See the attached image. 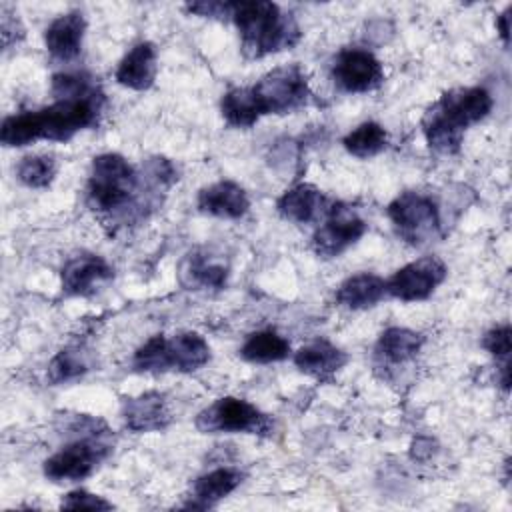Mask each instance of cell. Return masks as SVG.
Returning a JSON list of instances; mask_svg holds the SVG:
<instances>
[{"instance_id": "5", "label": "cell", "mask_w": 512, "mask_h": 512, "mask_svg": "<svg viewBox=\"0 0 512 512\" xmlns=\"http://www.w3.org/2000/svg\"><path fill=\"white\" fill-rule=\"evenodd\" d=\"M250 90L262 116L290 114L306 106L312 96L308 78L298 64H286L266 72Z\"/></svg>"}, {"instance_id": "20", "label": "cell", "mask_w": 512, "mask_h": 512, "mask_svg": "<svg viewBox=\"0 0 512 512\" xmlns=\"http://www.w3.org/2000/svg\"><path fill=\"white\" fill-rule=\"evenodd\" d=\"M244 474L238 468L222 466L214 468L202 476L196 478L192 486V496L186 508H198L206 510L216 506L220 500H224L228 494H232L242 484Z\"/></svg>"}, {"instance_id": "27", "label": "cell", "mask_w": 512, "mask_h": 512, "mask_svg": "<svg viewBox=\"0 0 512 512\" xmlns=\"http://www.w3.org/2000/svg\"><path fill=\"white\" fill-rule=\"evenodd\" d=\"M16 176L28 188H48L56 178V160L48 154L24 156L16 168Z\"/></svg>"}, {"instance_id": "2", "label": "cell", "mask_w": 512, "mask_h": 512, "mask_svg": "<svg viewBox=\"0 0 512 512\" xmlns=\"http://www.w3.org/2000/svg\"><path fill=\"white\" fill-rule=\"evenodd\" d=\"M492 96L482 86L452 88L444 92L422 116V132L428 146L438 154H458L470 126L484 120L492 110Z\"/></svg>"}, {"instance_id": "14", "label": "cell", "mask_w": 512, "mask_h": 512, "mask_svg": "<svg viewBox=\"0 0 512 512\" xmlns=\"http://www.w3.org/2000/svg\"><path fill=\"white\" fill-rule=\"evenodd\" d=\"M84 32H86V20L82 12L72 10L56 16L44 32V44L48 54L62 62L74 60L82 50Z\"/></svg>"}, {"instance_id": "6", "label": "cell", "mask_w": 512, "mask_h": 512, "mask_svg": "<svg viewBox=\"0 0 512 512\" xmlns=\"http://www.w3.org/2000/svg\"><path fill=\"white\" fill-rule=\"evenodd\" d=\"M194 426L202 434H268L272 420L244 398L222 396L198 412Z\"/></svg>"}, {"instance_id": "13", "label": "cell", "mask_w": 512, "mask_h": 512, "mask_svg": "<svg viewBox=\"0 0 512 512\" xmlns=\"http://www.w3.org/2000/svg\"><path fill=\"white\" fill-rule=\"evenodd\" d=\"M122 420L132 432H160L170 424L172 414L164 394L142 392L124 400Z\"/></svg>"}, {"instance_id": "24", "label": "cell", "mask_w": 512, "mask_h": 512, "mask_svg": "<svg viewBox=\"0 0 512 512\" xmlns=\"http://www.w3.org/2000/svg\"><path fill=\"white\" fill-rule=\"evenodd\" d=\"M240 356L252 364L280 362L290 356V342L276 330H258L246 338Z\"/></svg>"}, {"instance_id": "32", "label": "cell", "mask_w": 512, "mask_h": 512, "mask_svg": "<svg viewBox=\"0 0 512 512\" xmlns=\"http://www.w3.org/2000/svg\"><path fill=\"white\" fill-rule=\"evenodd\" d=\"M186 10L204 18H230V2H192L186 6Z\"/></svg>"}, {"instance_id": "8", "label": "cell", "mask_w": 512, "mask_h": 512, "mask_svg": "<svg viewBox=\"0 0 512 512\" xmlns=\"http://www.w3.org/2000/svg\"><path fill=\"white\" fill-rule=\"evenodd\" d=\"M110 454L102 434L78 438L44 460V476L52 482H78L88 478Z\"/></svg>"}, {"instance_id": "18", "label": "cell", "mask_w": 512, "mask_h": 512, "mask_svg": "<svg viewBox=\"0 0 512 512\" xmlns=\"http://www.w3.org/2000/svg\"><path fill=\"white\" fill-rule=\"evenodd\" d=\"M346 362V352L324 338H318L294 352L296 368L316 380H330L346 366Z\"/></svg>"}, {"instance_id": "12", "label": "cell", "mask_w": 512, "mask_h": 512, "mask_svg": "<svg viewBox=\"0 0 512 512\" xmlns=\"http://www.w3.org/2000/svg\"><path fill=\"white\" fill-rule=\"evenodd\" d=\"M114 276L112 266L98 254L82 252L72 256L60 274L62 290L68 296H92Z\"/></svg>"}, {"instance_id": "4", "label": "cell", "mask_w": 512, "mask_h": 512, "mask_svg": "<svg viewBox=\"0 0 512 512\" xmlns=\"http://www.w3.org/2000/svg\"><path fill=\"white\" fill-rule=\"evenodd\" d=\"M140 192V174L124 156L106 152L92 160L86 182V204L92 212L126 218L130 210V214L142 216Z\"/></svg>"}, {"instance_id": "33", "label": "cell", "mask_w": 512, "mask_h": 512, "mask_svg": "<svg viewBox=\"0 0 512 512\" xmlns=\"http://www.w3.org/2000/svg\"><path fill=\"white\" fill-rule=\"evenodd\" d=\"M496 30H498V36L502 38L504 46H508V40H510V6L496 18Z\"/></svg>"}, {"instance_id": "22", "label": "cell", "mask_w": 512, "mask_h": 512, "mask_svg": "<svg viewBox=\"0 0 512 512\" xmlns=\"http://www.w3.org/2000/svg\"><path fill=\"white\" fill-rule=\"evenodd\" d=\"M180 278L190 290H220L228 280V266L210 252H192L180 264Z\"/></svg>"}, {"instance_id": "30", "label": "cell", "mask_w": 512, "mask_h": 512, "mask_svg": "<svg viewBox=\"0 0 512 512\" xmlns=\"http://www.w3.org/2000/svg\"><path fill=\"white\" fill-rule=\"evenodd\" d=\"M60 508H66V510H110L114 506H112V502L104 500L102 496L78 488V490L68 492L62 498Z\"/></svg>"}, {"instance_id": "28", "label": "cell", "mask_w": 512, "mask_h": 512, "mask_svg": "<svg viewBox=\"0 0 512 512\" xmlns=\"http://www.w3.org/2000/svg\"><path fill=\"white\" fill-rule=\"evenodd\" d=\"M88 370L86 354L80 348L60 350L48 364V380L54 384L80 378Z\"/></svg>"}, {"instance_id": "11", "label": "cell", "mask_w": 512, "mask_h": 512, "mask_svg": "<svg viewBox=\"0 0 512 512\" xmlns=\"http://www.w3.org/2000/svg\"><path fill=\"white\" fill-rule=\"evenodd\" d=\"M332 78L340 90L350 94H362L382 86L384 68L370 50L344 48L334 58Z\"/></svg>"}, {"instance_id": "19", "label": "cell", "mask_w": 512, "mask_h": 512, "mask_svg": "<svg viewBox=\"0 0 512 512\" xmlns=\"http://www.w3.org/2000/svg\"><path fill=\"white\" fill-rule=\"evenodd\" d=\"M424 344V336L404 326L386 328L374 346L376 364L382 368H394L416 358Z\"/></svg>"}, {"instance_id": "10", "label": "cell", "mask_w": 512, "mask_h": 512, "mask_svg": "<svg viewBox=\"0 0 512 512\" xmlns=\"http://www.w3.org/2000/svg\"><path fill=\"white\" fill-rule=\"evenodd\" d=\"M446 274L448 268L438 256H422L398 268L386 280V294L402 302L426 300L446 280Z\"/></svg>"}, {"instance_id": "7", "label": "cell", "mask_w": 512, "mask_h": 512, "mask_svg": "<svg viewBox=\"0 0 512 512\" xmlns=\"http://www.w3.org/2000/svg\"><path fill=\"white\" fill-rule=\"evenodd\" d=\"M396 234L412 246H424L440 232V210L432 196L406 190L386 208Z\"/></svg>"}, {"instance_id": "31", "label": "cell", "mask_w": 512, "mask_h": 512, "mask_svg": "<svg viewBox=\"0 0 512 512\" xmlns=\"http://www.w3.org/2000/svg\"><path fill=\"white\" fill-rule=\"evenodd\" d=\"M482 346L486 352H490L496 360L508 362L510 360V326H494L488 330L482 338Z\"/></svg>"}, {"instance_id": "1", "label": "cell", "mask_w": 512, "mask_h": 512, "mask_svg": "<svg viewBox=\"0 0 512 512\" xmlns=\"http://www.w3.org/2000/svg\"><path fill=\"white\" fill-rule=\"evenodd\" d=\"M104 106V94L96 84L86 90L60 96L42 110H26L6 116L0 128L4 146H28L36 140L66 142L80 130L98 124Z\"/></svg>"}, {"instance_id": "17", "label": "cell", "mask_w": 512, "mask_h": 512, "mask_svg": "<svg viewBox=\"0 0 512 512\" xmlns=\"http://www.w3.org/2000/svg\"><path fill=\"white\" fill-rule=\"evenodd\" d=\"M158 74V52L152 42L134 44L118 62L114 78L130 90H148Z\"/></svg>"}, {"instance_id": "23", "label": "cell", "mask_w": 512, "mask_h": 512, "mask_svg": "<svg viewBox=\"0 0 512 512\" xmlns=\"http://www.w3.org/2000/svg\"><path fill=\"white\" fill-rule=\"evenodd\" d=\"M386 296V280L372 272L348 276L336 290V302L348 310H366Z\"/></svg>"}, {"instance_id": "25", "label": "cell", "mask_w": 512, "mask_h": 512, "mask_svg": "<svg viewBox=\"0 0 512 512\" xmlns=\"http://www.w3.org/2000/svg\"><path fill=\"white\" fill-rule=\"evenodd\" d=\"M220 112L232 128H250L262 118L250 86L228 90L220 100Z\"/></svg>"}, {"instance_id": "16", "label": "cell", "mask_w": 512, "mask_h": 512, "mask_svg": "<svg viewBox=\"0 0 512 512\" xmlns=\"http://www.w3.org/2000/svg\"><path fill=\"white\" fill-rule=\"evenodd\" d=\"M330 204L332 202L316 186L296 184L276 200V210L288 222L310 224L324 218Z\"/></svg>"}, {"instance_id": "3", "label": "cell", "mask_w": 512, "mask_h": 512, "mask_svg": "<svg viewBox=\"0 0 512 512\" xmlns=\"http://www.w3.org/2000/svg\"><path fill=\"white\" fill-rule=\"evenodd\" d=\"M230 20L240 34V46L248 58L290 50L300 40L294 16L268 0L230 2Z\"/></svg>"}, {"instance_id": "15", "label": "cell", "mask_w": 512, "mask_h": 512, "mask_svg": "<svg viewBox=\"0 0 512 512\" xmlns=\"http://www.w3.org/2000/svg\"><path fill=\"white\" fill-rule=\"evenodd\" d=\"M198 210L216 218L238 220L250 208L246 190L232 180H218L198 192Z\"/></svg>"}, {"instance_id": "21", "label": "cell", "mask_w": 512, "mask_h": 512, "mask_svg": "<svg viewBox=\"0 0 512 512\" xmlns=\"http://www.w3.org/2000/svg\"><path fill=\"white\" fill-rule=\"evenodd\" d=\"M168 370L194 372L210 360V346L198 332H176L166 336Z\"/></svg>"}, {"instance_id": "26", "label": "cell", "mask_w": 512, "mask_h": 512, "mask_svg": "<svg viewBox=\"0 0 512 512\" xmlns=\"http://www.w3.org/2000/svg\"><path fill=\"white\" fill-rule=\"evenodd\" d=\"M342 146L356 158H372L388 146V132L378 122H362L342 138Z\"/></svg>"}, {"instance_id": "9", "label": "cell", "mask_w": 512, "mask_h": 512, "mask_svg": "<svg viewBox=\"0 0 512 512\" xmlns=\"http://www.w3.org/2000/svg\"><path fill=\"white\" fill-rule=\"evenodd\" d=\"M368 230L364 218L342 202H332L322 224L312 236V248L320 258H338Z\"/></svg>"}, {"instance_id": "29", "label": "cell", "mask_w": 512, "mask_h": 512, "mask_svg": "<svg viewBox=\"0 0 512 512\" xmlns=\"http://www.w3.org/2000/svg\"><path fill=\"white\" fill-rule=\"evenodd\" d=\"M132 368L136 372H168V358H166V336L156 334L150 336L132 356Z\"/></svg>"}]
</instances>
